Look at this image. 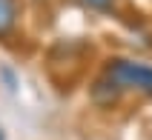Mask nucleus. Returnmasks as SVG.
I'll return each instance as SVG.
<instances>
[{"instance_id":"1","label":"nucleus","mask_w":152,"mask_h":140,"mask_svg":"<svg viewBox=\"0 0 152 140\" xmlns=\"http://www.w3.org/2000/svg\"><path fill=\"white\" fill-rule=\"evenodd\" d=\"M103 72L124 91H138L144 97H152V66L149 63L129 60V57H112V60H106Z\"/></svg>"},{"instance_id":"2","label":"nucleus","mask_w":152,"mask_h":140,"mask_svg":"<svg viewBox=\"0 0 152 140\" xmlns=\"http://www.w3.org/2000/svg\"><path fill=\"white\" fill-rule=\"evenodd\" d=\"M89 97H92L95 106H101V109H112V106H118V100L124 97V89H121L118 83L112 80L109 74L103 72L98 80L89 86Z\"/></svg>"},{"instance_id":"3","label":"nucleus","mask_w":152,"mask_h":140,"mask_svg":"<svg viewBox=\"0 0 152 140\" xmlns=\"http://www.w3.org/2000/svg\"><path fill=\"white\" fill-rule=\"evenodd\" d=\"M20 17V0H0V37L12 34Z\"/></svg>"},{"instance_id":"4","label":"nucleus","mask_w":152,"mask_h":140,"mask_svg":"<svg viewBox=\"0 0 152 140\" xmlns=\"http://www.w3.org/2000/svg\"><path fill=\"white\" fill-rule=\"evenodd\" d=\"M89 9H95V12H109L112 6H115V0H83Z\"/></svg>"},{"instance_id":"5","label":"nucleus","mask_w":152,"mask_h":140,"mask_svg":"<svg viewBox=\"0 0 152 140\" xmlns=\"http://www.w3.org/2000/svg\"><path fill=\"white\" fill-rule=\"evenodd\" d=\"M0 140H3V129H0Z\"/></svg>"}]
</instances>
